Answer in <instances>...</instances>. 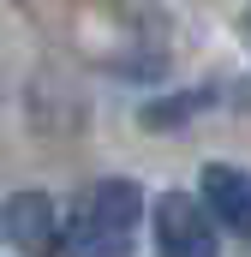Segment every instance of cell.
Masks as SVG:
<instances>
[{
    "instance_id": "1",
    "label": "cell",
    "mask_w": 251,
    "mask_h": 257,
    "mask_svg": "<svg viewBox=\"0 0 251 257\" xmlns=\"http://www.w3.org/2000/svg\"><path fill=\"white\" fill-rule=\"evenodd\" d=\"M138 221H144V192L138 180H96L90 192L72 203L66 215V233H60V251L66 257H132L138 251Z\"/></svg>"
},
{
    "instance_id": "2",
    "label": "cell",
    "mask_w": 251,
    "mask_h": 257,
    "mask_svg": "<svg viewBox=\"0 0 251 257\" xmlns=\"http://www.w3.org/2000/svg\"><path fill=\"white\" fill-rule=\"evenodd\" d=\"M150 221H156V257H221L215 221L191 192H162Z\"/></svg>"
},
{
    "instance_id": "3",
    "label": "cell",
    "mask_w": 251,
    "mask_h": 257,
    "mask_svg": "<svg viewBox=\"0 0 251 257\" xmlns=\"http://www.w3.org/2000/svg\"><path fill=\"white\" fill-rule=\"evenodd\" d=\"M0 233H6L12 251H24V257H54L66 227H60V209H54L48 192H12L6 209H0Z\"/></svg>"
},
{
    "instance_id": "4",
    "label": "cell",
    "mask_w": 251,
    "mask_h": 257,
    "mask_svg": "<svg viewBox=\"0 0 251 257\" xmlns=\"http://www.w3.org/2000/svg\"><path fill=\"white\" fill-rule=\"evenodd\" d=\"M197 192H203V209L233 227V233H251V174L233 168V162H209L197 174Z\"/></svg>"
}]
</instances>
